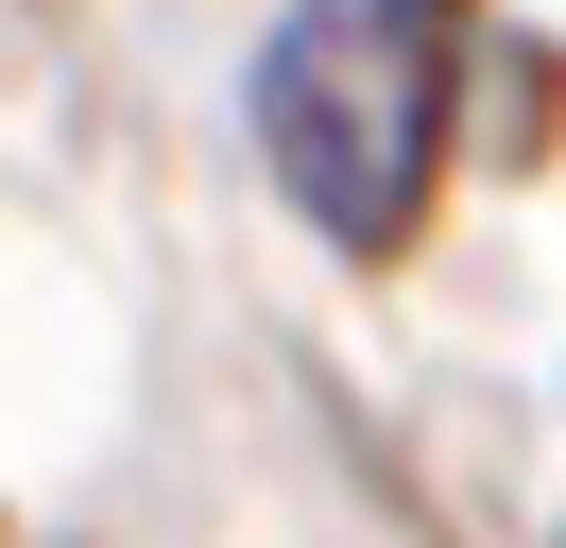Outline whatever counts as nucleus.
<instances>
[{
	"mask_svg": "<svg viewBox=\"0 0 566 548\" xmlns=\"http://www.w3.org/2000/svg\"><path fill=\"white\" fill-rule=\"evenodd\" d=\"M447 52L463 0H292L258 52V155L344 257H395L447 155Z\"/></svg>",
	"mask_w": 566,
	"mask_h": 548,
	"instance_id": "nucleus-1",
	"label": "nucleus"
}]
</instances>
